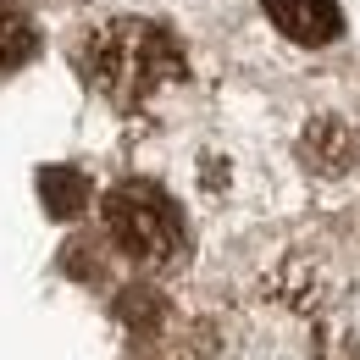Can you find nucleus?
<instances>
[{"instance_id":"nucleus-1","label":"nucleus","mask_w":360,"mask_h":360,"mask_svg":"<svg viewBox=\"0 0 360 360\" xmlns=\"http://www.w3.org/2000/svg\"><path fill=\"white\" fill-rule=\"evenodd\" d=\"M72 61H78V78L117 111L150 105L167 84H178L188 72L178 34L150 17H105V22L84 28Z\"/></svg>"},{"instance_id":"nucleus-2","label":"nucleus","mask_w":360,"mask_h":360,"mask_svg":"<svg viewBox=\"0 0 360 360\" xmlns=\"http://www.w3.org/2000/svg\"><path fill=\"white\" fill-rule=\"evenodd\" d=\"M100 217H105L111 244H117L128 261H139V266H172V261H183V250H188L183 211L161 183H144V178L117 183V188L105 194Z\"/></svg>"},{"instance_id":"nucleus-3","label":"nucleus","mask_w":360,"mask_h":360,"mask_svg":"<svg viewBox=\"0 0 360 360\" xmlns=\"http://www.w3.org/2000/svg\"><path fill=\"white\" fill-rule=\"evenodd\" d=\"M271 17V28L283 34V39H294V45H333L338 34H344V11H338V0H261Z\"/></svg>"},{"instance_id":"nucleus-4","label":"nucleus","mask_w":360,"mask_h":360,"mask_svg":"<svg viewBox=\"0 0 360 360\" xmlns=\"http://www.w3.org/2000/svg\"><path fill=\"white\" fill-rule=\"evenodd\" d=\"M300 155H305V167L321 172V178H338V172H349L360 155V134L349 122H338V117H316L305 139H300Z\"/></svg>"},{"instance_id":"nucleus-5","label":"nucleus","mask_w":360,"mask_h":360,"mask_svg":"<svg viewBox=\"0 0 360 360\" xmlns=\"http://www.w3.org/2000/svg\"><path fill=\"white\" fill-rule=\"evenodd\" d=\"M34 50H39V28H34V17H28L17 0H0V78L17 72V67H28Z\"/></svg>"},{"instance_id":"nucleus-6","label":"nucleus","mask_w":360,"mask_h":360,"mask_svg":"<svg viewBox=\"0 0 360 360\" xmlns=\"http://www.w3.org/2000/svg\"><path fill=\"white\" fill-rule=\"evenodd\" d=\"M39 188H45L50 217H78V211H84V194H89V183L78 178V172H67V167H61V172L50 167L45 178H39Z\"/></svg>"}]
</instances>
